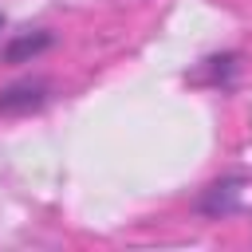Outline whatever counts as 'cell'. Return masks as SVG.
Instances as JSON below:
<instances>
[{
  "label": "cell",
  "mask_w": 252,
  "mask_h": 252,
  "mask_svg": "<svg viewBox=\"0 0 252 252\" xmlns=\"http://www.w3.org/2000/svg\"><path fill=\"white\" fill-rule=\"evenodd\" d=\"M51 98L47 83H16V87H4L0 91V114H32V110H43Z\"/></svg>",
  "instance_id": "6da1fadb"
},
{
  "label": "cell",
  "mask_w": 252,
  "mask_h": 252,
  "mask_svg": "<svg viewBox=\"0 0 252 252\" xmlns=\"http://www.w3.org/2000/svg\"><path fill=\"white\" fill-rule=\"evenodd\" d=\"M240 185H244L240 177H224V181L209 185L197 209H201L205 217H228V213H236V209H240Z\"/></svg>",
  "instance_id": "7a4b0ae2"
},
{
  "label": "cell",
  "mask_w": 252,
  "mask_h": 252,
  "mask_svg": "<svg viewBox=\"0 0 252 252\" xmlns=\"http://www.w3.org/2000/svg\"><path fill=\"white\" fill-rule=\"evenodd\" d=\"M51 43H55L51 32H24V35H12L8 47H4V63H28V59L43 55Z\"/></svg>",
  "instance_id": "3957f363"
},
{
  "label": "cell",
  "mask_w": 252,
  "mask_h": 252,
  "mask_svg": "<svg viewBox=\"0 0 252 252\" xmlns=\"http://www.w3.org/2000/svg\"><path fill=\"white\" fill-rule=\"evenodd\" d=\"M201 71H209V83H213V87H228V83H232V71H236V55H232V51L209 55V59L201 63Z\"/></svg>",
  "instance_id": "277c9868"
},
{
  "label": "cell",
  "mask_w": 252,
  "mask_h": 252,
  "mask_svg": "<svg viewBox=\"0 0 252 252\" xmlns=\"http://www.w3.org/2000/svg\"><path fill=\"white\" fill-rule=\"evenodd\" d=\"M0 28H4V16H0Z\"/></svg>",
  "instance_id": "5b68a950"
}]
</instances>
